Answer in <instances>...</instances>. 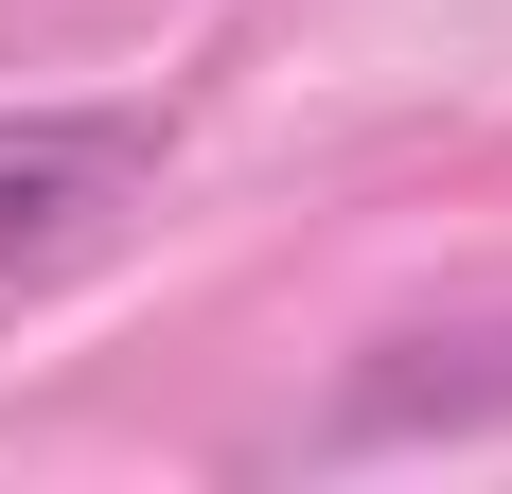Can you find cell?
I'll list each match as a JSON object with an SVG mask.
<instances>
[{"label":"cell","mask_w":512,"mask_h":494,"mask_svg":"<svg viewBox=\"0 0 512 494\" xmlns=\"http://www.w3.org/2000/svg\"><path fill=\"white\" fill-rule=\"evenodd\" d=\"M159 177V106H0V300L71 283Z\"/></svg>","instance_id":"1"},{"label":"cell","mask_w":512,"mask_h":494,"mask_svg":"<svg viewBox=\"0 0 512 494\" xmlns=\"http://www.w3.org/2000/svg\"><path fill=\"white\" fill-rule=\"evenodd\" d=\"M460 424H512V283L460 300V318L371 336L354 389H336V442H460Z\"/></svg>","instance_id":"2"}]
</instances>
